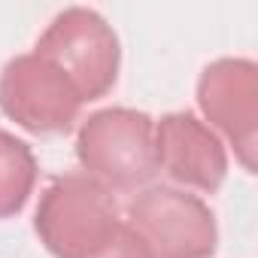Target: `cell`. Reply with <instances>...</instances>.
I'll return each instance as SVG.
<instances>
[{
	"mask_svg": "<svg viewBox=\"0 0 258 258\" xmlns=\"http://www.w3.org/2000/svg\"><path fill=\"white\" fill-rule=\"evenodd\" d=\"M37 185V158L28 143L0 131V219L25 210Z\"/></svg>",
	"mask_w": 258,
	"mask_h": 258,
	"instance_id": "cell-8",
	"label": "cell"
},
{
	"mask_svg": "<svg viewBox=\"0 0 258 258\" xmlns=\"http://www.w3.org/2000/svg\"><path fill=\"white\" fill-rule=\"evenodd\" d=\"M34 52L52 61L70 79L82 103L103 97L118 79V37L103 16L85 7H70L58 13L37 40Z\"/></svg>",
	"mask_w": 258,
	"mask_h": 258,
	"instance_id": "cell-3",
	"label": "cell"
},
{
	"mask_svg": "<svg viewBox=\"0 0 258 258\" xmlns=\"http://www.w3.org/2000/svg\"><path fill=\"white\" fill-rule=\"evenodd\" d=\"M0 109L31 134H64L73 127L82 97L43 55H19L0 73Z\"/></svg>",
	"mask_w": 258,
	"mask_h": 258,
	"instance_id": "cell-5",
	"label": "cell"
},
{
	"mask_svg": "<svg viewBox=\"0 0 258 258\" xmlns=\"http://www.w3.org/2000/svg\"><path fill=\"white\" fill-rule=\"evenodd\" d=\"M201 112L234 146L240 164L255 173L258 143V67L246 58L213 61L198 79Z\"/></svg>",
	"mask_w": 258,
	"mask_h": 258,
	"instance_id": "cell-6",
	"label": "cell"
},
{
	"mask_svg": "<svg viewBox=\"0 0 258 258\" xmlns=\"http://www.w3.org/2000/svg\"><path fill=\"white\" fill-rule=\"evenodd\" d=\"M88 258H149V252L140 243V237L121 222V228L115 231V237L103 249H97L94 255H88Z\"/></svg>",
	"mask_w": 258,
	"mask_h": 258,
	"instance_id": "cell-9",
	"label": "cell"
},
{
	"mask_svg": "<svg viewBox=\"0 0 258 258\" xmlns=\"http://www.w3.org/2000/svg\"><path fill=\"white\" fill-rule=\"evenodd\" d=\"M76 155L85 176L109 191H134L161 170L155 121L146 112L127 106H112L88 115L79 127Z\"/></svg>",
	"mask_w": 258,
	"mask_h": 258,
	"instance_id": "cell-1",
	"label": "cell"
},
{
	"mask_svg": "<svg viewBox=\"0 0 258 258\" xmlns=\"http://www.w3.org/2000/svg\"><path fill=\"white\" fill-rule=\"evenodd\" d=\"M34 228L55 258H88L115 237L121 219L109 188L85 173H67L40 195Z\"/></svg>",
	"mask_w": 258,
	"mask_h": 258,
	"instance_id": "cell-2",
	"label": "cell"
},
{
	"mask_svg": "<svg viewBox=\"0 0 258 258\" xmlns=\"http://www.w3.org/2000/svg\"><path fill=\"white\" fill-rule=\"evenodd\" d=\"M158 167L188 188L216 191L228 173V155L222 140L210 131V124L191 112H170L155 121Z\"/></svg>",
	"mask_w": 258,
	"mask_h": 258,
	"instance_id": "cell-7",
	"label": "cell"
},
{
	"mask_svg": "<svg viewBox=\"0 0 258 258\" xmlns=\"http://www.w3.org/2000/svg\"><path fill=\"white\" fill-rule=\"evenodd\" d=\"M127 228L149 258H210L219 243L213 210L188 191L152 185L127 204Z\"/></svg>",
	"mask_w": 258,
	"mask_h": 258,
	"instance_id": "cell-4",
	"label": "cell"
}]
</instances>
